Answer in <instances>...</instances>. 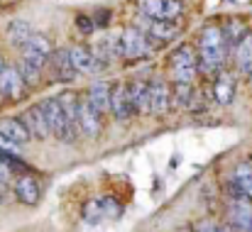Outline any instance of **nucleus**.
Here are the masks:
<instances>
[{
    "mask_svg": "<svg viewBox=\"0 0 252 232\" xmlns=\"http://www.w3.org/2000/svg\"><path fill=\"white\" fill-rule=\"evenodd\" d=\"M196 54L189 47H181L174 57H171V76L179 83H191L196 78Z\"/></svg>",
    "mask_w": 252,
    "mask_h": 232,
    "instance_id": "obj_5",
    "label": "nucleus"
},
{
    "mask_svg": "<svg viewBox=\"0 0 252 232\" xmlns=\"http://www.w3.org/2000/svg\"><path fill=\"white\" fill-rule=\"evenodd\" d=\"M142 27H145V32H147L150 37H155V39H159V42L174 39L176 32H179L171 20H157V17H147V15H142Z\"/></svg>",
    "mask_w": 252,
    "mask_h": 232,
    "instance_id": "obj_12",
    "label": "nucleus"
},
{
    "mask_svg": "<svg viewBox=\"0 0 252 232\" xmlns=\"http://www.w3.org/2000/svg\"><path fill=\"white\" fill-rule=\"evenodd\" d=\"M79 27H81V32H91V22L84 17H79Z\"/></svg>",
    "mask_w": 252,
    "mask_h": 232,
    "instance_id": "obj_28",
    "label": "nucleus"
},
{
    "mask_svg": "<svg viewBox=\"0 0 252 232\" xmlns=\"http://www.w3.org/2000/svg\"><path fill=\"white\" fill-rule=\"evenodd\" d=\"M7 178H10V171H7V164L5 161H0V188L7 183Z\"/></svg>",
    "mask_w": 252,
    "mask_h": 232,
    "instance_id": "obj_27",
    "label": "nucleus"
},
{
    "mask_svg": "<svg viewBox=\"0 0 252 232\" xmlns=\"http://www.w3.org/2000/svg\"><path fill=\"white\" fill-rule=\"evenodd\" d=\"M115 52L123 54V57H130V59L145 57V54L150 52V44H147V39H145V32H140V29H135V27L125 29L123 37L115 42Z\"/></svg>",
    "mask_w": 252,
    "mask_h": 232,
    "instance_id": "obj_4",
    "label": "nucleus"
},
{
    "mask_svg": "<svg viewBox=\"0 0 252 232\" xmlns=\"http://www.w3.org/2000/svg\"><path fill=\"white\" fill-rule=\"evenodd\" d=\"M52 57V44L42 34H32L27 44L22 47V61H20V74L25 76L27 83H37L47 61Z\"/></svg>",
    "mask_w": 252,
    "mask_h": 232,
    "instance_id": "obj_1",
    "label": "nucleus"
},
{
    "mask_svg": "<svg viewBox=\"0 0 252 232\" xmlns=\"http://www.w3.org/2000/svg\"><path fill=\"white\" fill-rule=\"evenodd\" d=\"M0 135H5L7 140H12L15 145H25L32 135L27 130V125L22 120H15V117H5L0 120Z\"/></svg>",
    "mask_w": 252,
    "mask_h": 232,
    "instance_id": "obj_18",
    "label": "nucleus"
},
{
    "mask_svg": "<svg viewBox=\"0 0 252 232\" xmlns=\"http://www.w3.org/2000/svg\"><path fill=\"white\" fill-rule=\"evenodd\" d=\"M32 37V32H30V25L27 22H22V20H17V22H12L10 25V42L15 44V47H25L27 44V39Z\"/></svg>",
    "mask_w": 252,
    "mask_h": 232,
    "instance_id": "obj_23",
    "label": "nucleus"
},
{
    "mask_svg": "<svg viewBox=\"0 0 252 232\" xmlns=\"http://www.w3.org/2000/svg\"><path fill=\"white\" fill-rule=\"evenodd\" d=\"M225 47H228V39H225L223 29H218V27L203 29V34H201V61H203L206 71H218L223 66Z\"/></svg>",
    "mask_w": 252,
    "mask_h": 232,
    "instance_id": "obj_2",
    "label": "nucleus"
},
{
    "mask_svg": "<svg viewBox=\"0 0 252 232\" xmlns=\"http://www.w3.org/2000/svg\"><path fill=\"white\" fill-rule=\"evenodd\" d=\"M140 12L157 20H174L184 12V5L179 0H140Z\"/></svg>",
    "mask_w": 252,
    "mask_h": 232,
    "instance_id": "obj_6",
    "label": "nucleus"
},
{
    "mask_svg": "<svg viewBox=\"0 0 252 232\" xmlns=\"http://www.w3.org/2000/svg\"><path fill=\"white\" fill-rule=\"evenodd\" d=\"M25 76L17 71V69H2V74H0V95H5V98H20L22 93H25Z\"/></svg>",
    "mask_w": 252,
    "mask_h": 232,
    "instance_id": "obj_11",
    "label": "nucleus"
},
{
    "mask_svg": "<svg viewBox=\"0 0 252 232\" xmlns=\"http://www.w3.org/2000/svg\"><path fill=\"white\" fill-rule=\"evenodd\" d=\"M110 110L115 115V120H127L132 113H135V105H132V95H130V88H125L123 83L113 88V98H110Z\"/></svg>",
    "mask_w": 252,
    "mask_h": 232,
    "instance_id": "obj_9",
    "label": "nucleus"
},
{
    "mask_svg": "<svg viewBox=\"0 0 252 232\" xmlns=\"http://www.w3.org/2000/svg\"><path fill=\"white\" fill-rule=\"evenodd\" d=\"M100 110L86 98L79 100V130L84 132L86 137H98L100 132Z\"/></svg>",
    "mask_w": 252,
    "mask_h": 232,
    "instance_id": "obj_8",
    "label": "nucleus"
},
{
    "mask_svg": "<svg viewBox=\"0 0 252 232\" xmlns=\"http://www.w3.org/2000/svg\"><path fill=\"white\" fill-rule=\"evenodd\" d=\"M2 69H5V64H2V57H0V74H2Z\"/></svg>",
    "mask_w": 252,
    "mask_h": 232,
    "instance_id": "obj_30",
    "label": "nucleus"
},
{
    "mask_svg": "<svg viewBox=\"0 0 252 232\" xmlns=\"http://www.w3.org/2000/svg\"><path fill=\"white\" fill-rule=\"evenodd\" d=\"M233 183L248 196V198H252V166L250 164H240L238 169H235V174H233Z\"/></svg>",
    "mask_w": 252,
    "mask_h": 232,
    "instance_id": "obj_22",
    "label": "nucleus"
},
{
    "mask_svg": "<svg viewBox=\"0 0 252 232\" xmlns=\"http://www.w3.org/2000/svg\"><path fill=\"white\" fill-rule=\"evenodd\" d=\"M71 61H74V69L79 74H95V71H100V59L91 49H86V47H74L71 49Z\"/></svg>",
    "mask_w": 252,
    "mask_h": 232,
    "instance_id": "obj_15",
    "label": "nucleus"
},
{
    "mask_svg": "<svg viewBox=\"0 0 252 232\" xmlns=\"http://www.w3.org/2000/svg\"><path fill=\"white\" fill-rule=\"evenodd\" d=\"M233 95H235V88H233V81L230 78H220L218 83H216V98H218V103H223V105H228L230 100H233Z\"/></svg>",
    "mask_w": 252,
    "mask_h": 232,
    "instance_id": "obj_24",
    "label": "nucleus"
},
{
    "mask_svg": "<svg viewBox=\"0 0 252 232\" xmlns=\"http://www.w3.org/2000/svg\"><path fill=\"white\" fill-rule=\"evenodd\" d=\"M22 122L27 125V130H30V135L34 137V140H44L52 130H49V122H47V115H44V110H42V105H34V108H30L25 115H22Z\"/></svg>",
    "mask_w": 252,
    "mask_h": 232,
    "instance_id": "obj_10",
    "label": "nucleus"
},
{
    "mask_svg": "<svg viewBox=\"0 0 252 232\" xmlns=\"http://www.w3.org/2000/svg\"><path fill=\"white\" fill-rule=\"evenodd\" d=\"M39 105H42V110H44V115H47V122H49L52 135H54L57 140L71 142L76 135H74V130H71V125H69V117H66V113H64L62 100H59V98H47V100L39 103Z\"/></svg>",
    "mask_w": 252,
    "mask_h": 232,
    "instance_id": "obj_3",
    "label": "nucleus"
},
{
    "mask_svg": "<svg viewBox=\"0 0 252 232\" xmlns=\"http://www.w3.org/2000/svg\"><path fill=\"white\" fill-rule=\"evenodd\" d=\"M123 213L120 203L115 198H98V201H91L86 205V218L91 223H100V220H115L118 215Z\"/></svg>",
    "mask_w": 252,
    "mask_h": 232,
    "instance_id": "obj_7",
    "label": "nucleus"
},
{
    "mask_svg": "<svg viewBox=\"0 0 252 232\" xmlns=\"http://www.w3.org/2000/svg\"><path fill=\"white\" fill-rule=\"evenodd\" d=\"M252 198L235 201L230 205V228L233 230H252Z\"/></svg>",
    "mask_w": 252,
    "mask_h": 232,
    "instance_id": "obj_14",
    "label": "nucleus"
},
{
    "mask_svg": "<svg viewBox=\"0 0 252 232\" xmlns=\"http://www.w3.org/2000/svg\"><path fill=\"white\" fill-rule=\"evenodd\" d=\"M12 188H15V196H17L20 203H25V205H37L39 203L42 188H39V183L32 176H20Z\"/></svg>",
    "mask_w": 252,
    "mask_h": 232,
    "instance_id": "obj_13",
    "label": "nucleus"
},
{
    "mask_svg": "<svg viewBox=\"0 0 252 232\" xmlns=\"http://www.w3.org/2000/svg\"><path fill=\"white\" fill-rule=\"evenodd\" d=\"M167 108H169L167 83H164L162 78H155V81L150 83V110H152L155 115H162V113H167Z\"/></svg>",
    "mask_w": 252,
    "mask_h": 232,
    "instance_id": "obj_17",
    "label": "nucleus"
},
{
    "mask_svg": "<svg viewBox=\"0 0 252 232\" xmlns=\"http://www.w3.org/2000/svg\"><path fill=\"white\" fill-rule=\"evenodd\" d=\"M235 59H238V69L252 74V34H248L238 47H235Z\"/></svg>",
    "mask_w": 252,
    "mask_h": 232,
    "instance_id": "obj_20",
    "label": "nucleus"
},
{
    "mask_svg": "<svg viewBox=\"0 0 252 232\" xmlns=\"http://www.w3.org/2000/svg\"><path fill=\"white\" fill-rule=\"evenodd\" d=\"M52 66H54L52 71H54V78H57V81H71V78L79 74V71L74 69V61H71V49H69V52H66V49L54 52Z\"/></svg>",
    "mask_w": 252,
    "mask_h": 232,
    "instance_id": "obj_16",
    "label": "nucleus"
},
{
    "mask_svg": "<svg viewBox=\"0 0 252 232\" xmlns=\"http://www.w3.org/2000/svg\"><path fill=\"white\" fill-rule=\"evenodd\" d=\"M130 95H132V105H135L137 113H142V110L150 108V86H147V83L135 81V83L130 86Z\"/></svg>",
    "mask_w": 252,
    "mask_h": 232,
    "instance_id": "obj_21",
    "label": "nucleus"
},
{
    "mask_svg": "<svg viewBox=\"0 0 252 232\" xmlns=\"http://www.w3.org/2000/svg\"><path fill=\"white\" fill-rule=\"evenodd\" d=\"M198 228H201V230H218V228L211 225V223H203V225H198Z\"/></svg>",
    "mask_w": 252,
    "mask_h": 232,
    "instance_id": "obj_29",
    "label": "nucleus"
},
{
    "mask_svg": "<svg viewBox=\"0 0 252 232\" xmlns=\"http://www.w3.org/2000/svg\"><path fill=\"white\" fill-rule=\"evenodd\" d=\"M223 32H225L228 47H238V44L248 37V32H245V27H243L240 22H230V25H228V29H223Z\"/></svg>",
    "mask_w": 252,
    "mask_h": 232,
    "instance_id": "obj_25",
    "label": "nucleus"
},
{
    "mask_svg": "<svg viewBox=\"0 0 252 232\" xmlns=\"http://www.w3.org/2000/svg\"><path fill=\"white\" fill-rule=\"evenodd\" d=\"M0 147H2L5 152H10V154H12V152L17 149V147H15V142H12V140H7L5 135H0Z\"/></svg>",
    "mask_w": 252,
    "mask_h": 232,
    "instance_id": "obj_26",
    "label": "nucleus"
},
{
    "mask_svg": "<svg viewBox=\"0 0 252 232\" xmlns=\"http://www.w3.org/2000/svg\"><path fill=\"white\" fill-rule=\"evenodd\" d=\"M110 98H113V88H110L108 83H93L91 90H88V100H91L100 113H105V110L110 108Z\"/></svg>",
    "mask_w": 252,
    "mask_h": 232,
    "instance_id": "obj_19",
    "label": "nucleus"
}]
</instances>
